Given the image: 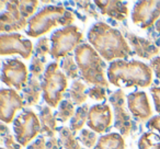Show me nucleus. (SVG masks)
<instances>
[{
    "instance_id": "obj_1",
    "label": "nucleus",
    "mask_w": 160,
    "mask_h": 149,
    "mask_svg": "<svg viewBox=\"0 0 160 149\" xmlns=\"http://www.w3.org/2000/svg\"><path fill=\"white\" fill-rule=\"evenodd\" d=\"M88 41L107 62H112L116 58L126 60L133 55L131 46L123 34L108 23L99 22L92 25L88 32Z\"/></svg>"
},
{
    "instance_id": "obj_2",
    "label": "nucleus",
    "mask_w": 160,
    "mask_h": 149,
    "mask_svg": "<svg viewBox=\"0 0 160 149\" xmlns=\"http://www.w3.org/2000/svg\"><path fill=\"white\" fill-rule=\"evenodd\" d=\"M108 79L115 87L147 88L152 82V69L140 60H114L108 68Z\"/></svg>"
},
{
    "instance_id": "obj_3",
    "label": "nucleus",
    "mask_w": 160,
    "mask_h": 149,
    "mask_svg": "<svg viewBox=\"0 0 160 149\" xmlns=\"http://www.w3.org/2000/svg\"><path fill=\"white\" fill-rule=\"evenodd\" d=\"M75 59L79 68L80 77L83 81L105 89L109 88V82L105 78L104 62L91 45L88 43L80 45L75 51Z\"/></svg>"
},
{
    "instance_id": "obj_4",
    "label": "nucleus",
    "mask_w": 160,
    "mask_h": 149,
    "mask_svg": "<svg viewBox=\"0 0 160 149\" xmlns=\"http://www.w3.org/2000/svg\"><path fill=\"white\" fill-rule=\"evenodd\" d=\"M75 14L64 6H46L29 20L27 34L30 37H38L48 33L57 25L66 27L75 22Z\"/></svg>"
},
{
    "instance_id": "obj_5",
    "label": "nucleus",
    "mask_w": 160,
    "mask_h": 149,
    "mask_svg": "<svg viewBox=\"0 0 160 149\" xmlns=\"http://www.w3.org/2000/svg\"><path fill=\"white\" fill-rule=\"evenodd\" d=\"M59 68L57 62H51L46 67L42 80L43 100L51 107H57L62 102L65 92L67 90L68 80Z\"/></svg>"
},
{
    "instance_id": "obj_6",
    "label": "nucleus",
    "mask_w": 160,
    "mask_h": 149,
    "mask_svg": "<svg viewBox=\"0 0 160 149\" xmlns=\"http://www.w3.org/2000/svg\"><path fill=\"white\" fill-rule=\"evenodd\" d=\"M83 41V35L80 29L76 25L62 27L55 31L51 36V56L56 60L65 58L76 51Z\"/></svg>"
},
{
    "instance_id": "obj_7",
    "label": "nucleus",
    "mask_w": 160,
    "mask_h": 149,
    "mask_svg": "<svg viewBox=\"0 0 160 149\" xmlns=\"http://www.w3.org/2000/svg\"><path fill=\"white\" fill-rule=\"evenodd\" d=\"M16 139L22 147H27L41 133L40 117L32 110H24L13 122Z\"/></svg>"
},
{
    "instance_id": "obj_8",
    "label": "nucleus",
    "mask_w": 160,
    "mask_h": 149,
    "mask_svg": "<svg viewBox=\"0 0 160 149\" xmlns=\"http://www.w3.org/2000/svg\"><path fill=\"white\" fill-rule=\"evenodd\" d=\"M110 102L114 110V126L120 131L123 137H128L136 126L125 105V94L122 89L113 92L110 97Z\"/></svg>"
},
{
    "instance_id": "obj_9",
    "label": "nucleus",
    "mask_w": 160,
    "mask_h": 149,
    "mask_svg": "<svg viewBox=\"0 0 160 149\" xmlns=\"http://www.w3.org/2000/svg\"><path fill=\"white\" fill-rule=\"evenodd\" d=\"M29 79L28 68L21 60L12 58L2 62L1 81L8 87H13L20 91L24 89V86L29 82Z\"/></svg>"
},
{
    "instance_id": "obj_10",
    "label": "nucleus",
    "mask_w": 160,
    "mask_h": 149,
    "mask_svg": "<svg viewBox=\"0 0 160 149\" xmlns=\"http://www.w3.org/2000/svg\"><path fill=\"white\" fill-rule=\"evenodd\" d=\"M160 19V0L138 1L134 6L132 20L135 24L146 30L157 23Z\"/></svg>"
},
{
    "instance_id": "obj_11",
    "label": "nucleus",
    "mask_w": 160,
    "mask_h": 149,
    "mask_svg": "<svg viewBox=\"0 0 160 149\" xmlns=\"http://www.w3.org/2000/svg\"><path fill=\"white\" fill-rule=\"evenodd\" d=\"M33 53V44L19 33L1 34L0 36V55L19 54L24 59H29Z\"/></svg>"
},
{
    "instance_id": "obj_12",
    "label": "nucleus",
    "mask_w": 160,
    "mask_h": 149,
    "mask_svg": "<svg viewBox=\"0 0 160 149\" xmlns=\"http://www.w3.org/2000/svg\"><path fill=\"white\" fill-rule=\"evenodd\" d=\"M24 100L13 89H1L0 91V120L10 124L14 120L17 111L24 107Z\"/></svg>"
},
{
    "instance_id": "obj_13",
    "label": "nucleus",
    "mask_w": 160,
    "mask_h": 149,
    "mask_svg": "<svg viewBox=\"0 0 160 149\" xmlns=\"http://www.w3.org/2000/svg\"><path fill=\"white\" fill-rule=\"evenodd\" d=\"M27 25H29V20L20 13L14 0L8 1L7 11L2 12L0 17V32L11 34V32L24 30Z\"/></svg>"
},
{
    "instance_id": "obj_14",
    "label": "nucleus",
    "mask_w": 160,
    "mask_h": 149,
    "mask_svg": "<svg viewBox=\"0 0 160 149\" xmlns=\"http://www.w3.org/2000/svg\"><path fill=\"white\" fill-rule=\"evenodd\" d=\"M88 127L97 134H103L111 128L112 111L107 103L96 104L90 107L88 116Z\"/></svg>"
},
{
    "instance_id": "obj_15",
    "label": "nucleus",
    "mask_w": 160,
    "mask_h": 149,
    "mask_svg": "<svg viewBox=\"0 0 160 149\" xmlns=\"http://www.w3.org/2000/svg\"><path fill=\"white\" fill-rule=\"evenodd\" d=\"M127 105L132 115L138 121L144 122L146 120H149L152 115L148 97L144 91H136L129 93L127 96Z\"/></svg>"
},
{
    "instance_id": "obj_16",
    "label": "nucleus",
    "mask_w": 160,
    "mask_h": 149,
    "mask_svg": "<svg viewBox=\"0 0 160 149\" xmlns=\"http://www.w3.org/2000/svg\"><path fill=\"white\" fill-rule=\"evenodd\" d=\"M125 36L129 41L132 48L134 49V52H135V54L138 57L144 58V59L152 60V58L156 57L159 54V47L156 46L151 41L139 37V36L135 35L133 33H126Z\"/></svg>"
},
{
    "instance_id": "obj_17",
    "label": "nucleus",
    "mask_w": 160,
    "mask_h": 149,
    "mask_svg": "<svg viewBox=\"0 0 160 149\" xmlns=\"http://www.w3.org/2000/svg\"><path fill=\"white\" fill-rule=\"evenodd\" d=\"M94 5L100 9L101 13L103 16H108L110 18L114 19L116 21H124L128 17L129 10L125 2L116 1V0H97L94 1Z\"/></svg>"
},
{
    "instance_id": "obj_18",
    "label": "nucleus",
    "mask_w": 160,
    "mask_h": 149,
    "mask_svg": "<svg viewBox=\"0 0 160 149\" xmlns=\"http://www.w3.org/2000/svg\"><path fill=\"white\" fill-rule=\"evenodd\" d=\"M40 122H41V134L47 137H55L57 133V118L56 114L53 113L51 107L45 105L41 109L40 112Z\"/></svg>"
},
{
    "instance_id": "obj_19",
    "label": "nucleus",
    "mask_w": 160,
    "mask_h": 149,
    "mask_svg": "<svg viewBox=\"0 0 160 149\" xmlns=\"http://www.w3.org/2000/svg\"><path fill=\"white\" fill-rule=\"evenodd\" d=\"M41 92H42V85L40 83L38 79L31 77L29 82L23 89V100L27 107H33L36 105L40 100Z\"/></svg>"
},
{
    "instance_id": "obj_20",
    "label": "nucleus",
    "mask_w": 160,
    "mask_h": 149,
    "mask_svg": "<svg viewBox=\"0 0 160 149\" xmlns=\"http://www.w3.org/2000/svg\"><path fill=\"white\" fill-rule=\"evenodd\" d=\"M87 86L80 80H75L71 83L70 89L67 92V100L71 101L75 105L81 107L87 101L88 93H86Z\"/></svg>"
},
{
    "instance_id": "obj_21",
    "label": "nucleus",
    "mask_w": 160,
    "mask_h": 149,
    "mask_svg": "<svg viewBox=\"0 0 160 149\" xmlns=\"http://www.w3.org/2000/svg\"><path fill=\"white\" fill-rule=\"evenodd\" d=\"M94 149H125L124 138L121 134L111 133L99 138Z\"/></svg>"
},
{
    "instance_id": "obj_22",
    "label": "nucleus",
    "mask_w": 160,
    "mask_h": 149,
    "mask_svg": "<svg viewBox=\"0 0 160 149\" xmlns=\"http://www.w3.org/2000/svg\"><path fill=\"white\" fill-rule=\"evenodd\" d=\"M90 107L89 105L83 104L76 110V113L73 117L70 120V128L73 133H77L79 131H82V127L86 123H88V116H89Z\"/></svg>"
},
{
    "instance_id": "obj_23",
    "label": "nucleus",
    "mask_w": 160,
    "mask_h": 149,
    "mask_svg": "<svg viewBox=\"0 0 160 149\" xmlns=\"http://www.w3.org/2000/svg\"><path fill=\"white\" fill-rule=\"evenodd\" d=\"M58 134H59V142L65 149H82L80 147L79 142L76 139L75 133L71 131L70 127H60Z\"/></svg>"
},
{
    "instance_id": "obj_24",
    "label": "nucleus",
    "mask_w": 160,
    "mask_h": 149,
    "mask_svg": "<svg viewBox=\"0 0 160 149\" xmlns=\"http://www.w3.org/2000/svg\"><path fill=\"white\" fill-rule=\"evenodd\" d=\"M138 149H160V135L152 132L144 133L138 140Z\"/></svg>"
},
{
    "instance_id": "obj_25",
    "label": "nucleus",
    "mask_w": 160,
    "mask_h": 149,
    "mask_svg": "<svg viewBox=\"0 0 160 149\" xmlns=\"http://www.w3.org/2000/svg\"><path fill=\"white\" fill-rule=\"evenodd\" d=\"M76 113L75 104L69 100H64L60 102L58 111L56 113V118L57 121L62 123H66L68 120H71Z\"/></svg>"
},
{
    "instance_id": "obj_26",
    "label": "nucleus",
    "mask_w": 160,
    "mask_h": 149,
    "mask_svg": "<svg viewBox=\"0 0 160 149\" xmlns=\"http://www.w3.org/2000/svg\"><path fill=\"white\" fill-rule=\"evenodd\" d=\"M17 7H18L20 13L24 17L25 19H31L32 16L35 13L36 9L38 7V0H14ZM34 17V16H33Z\"/></svg>"
},
{
    "instance_id": "obj_27",
    "label": "nucleus",
    "mask_w": 160,
    "mask_h": 149,
    "mask_svg": "<svg viewBox=\"0 0 160 149\" xmlns=\"http://www.w3.org/2000/svg\"><path fill=\"white\" fill-rule=\"evenodd\" d=\"M60 67H62V72L66 75L67 78L76 79L78 77V70H79V68H78V65L76 62L75 57H72L71 54L66 56L65 58H62Z\"/></svg>"
},
{
    "instance_id": "obj_28",
    "label": "nucleus",
    "mask_w": 160,
    "mask_h": 149,
    "mask_svg": "<svg viewBox=\"0 0 160 149\" xmlns=\"http://www.w3.org/2000/svg\"><path fill=\"white\" fill-rule=\"evenodd\" d=\"M0 135H1V142L6 146L7 149H21V146L19 142H16L13 135L10 133L9 128L5 125V123L0 125Z\"/></svg>"
},
{
    "instance_id": "obj_29",
    "label": "nucleus",
    "mask_w": 160,
    "mask_h": 149,
    "mask_svg": "<svg viewBox=\"0 0 160 149\" xmlns=\"http://www.w3.org/2000/svg\"><path fill=\"white\" fill-rule=\"evenodd\" d=\"M98 140L97 133L91 129H82L79 135V142L89 149H94L96 144H98Z\"/></svg>"
},
{
    "instance_id": "obj_30",
    "label": "nucleus",
    "mask_w": 160,
    "mask_h": 149,
    "mask_svg": "<svg viewBox=\"0 0 160 149\" xmlns=\"http://www.w3.org/2000/svg\"><path fill=\"white\" fill-rule=\"evenodd\" d=\"M51 54V47H49V40L47 37L40 38L35 44V56L44 62H46V55Z\"/></svg>"
},
{
    "instance_id": "obj_31",
    "label": "nucleus",
    "mask_w": 160,
    "mask_h": 149,
    "mask_svg": "<svg viewBox=\"0 0 160 149\" xmlns=\"http://www.w3.org/2000/svg\"><path fill=\"white\" fill-rule=\"evenodd\" d=\"M45 62L41 58L34 56L33 59L30 65V72H31L32 77L38 79L43 76V72H45Z\"/></svg>"
},
{
    "instance_id": "obj_32",
    "label": "nucleus",
    "mask_w": 160,
    "mask_h": 149,
    "mask_svg": "<svg viewBox=\"0 0 160 149\" xmlns=\"http://www.w3.org/2000/svg\"><path fill=\"white\" fill-rule=\"evenodd\" d=\"M88 97L96 101H105L107 100L105 88L100 87V86H93L88 90Z\"/></svg>"
},
{
    "instance_id": "obj_33",
    "label": "nucleus",
    "mask_w": 160,
    "mask_h": 149,
    "mask_svg": "<svg viewBox=\"0 0 160 149\" xmlns=\"http://www.w3.org/2000/svg\"><path fill=\"white\" fill-rule=\"evenodd\" d=\"M77 5L78 8L82 10L87 16H90L92 18H98L99 17L98 12L94 9V6H92L90 1H79V2H77Z\"/></svg>"
},
{
    "instance_id": "obj_34",
    "label": "nucleus",
    "mask_w": 160,
    "mask_h": 149,
    "mask_svg": "<svg viewBox=\"0 0 160 149\" xmlns=\"http://www.w3.org/2000/svg\"><path fill=\"white\" fill-rule=\"evenodd\" d=\"M151 96H152L153 102H155V107L156 111L158 113H160V87H152L150 89Z\"/></svg>"
},
{
    "instance_id": "obj_35",
    "label": "nucleus",
    "mask_w": 160,
    "mask_h": 149,
    "mask_svg": "<svg viewBox=\"0 0 160 149\" xmlns=\"http://www.w3.org/2000/svg\"><path fill=\"white\" fill-rule=\"evenodd\" d=\"M46 142H47L45 140L44 135H41L35 142L28 146V149H46Z\"/></svg>"
},
{
    "instance_id": "obj_36",
    "label": "nucleus",
    "mask_w": 160,
    "mask_h": 149,
    "mask_svg": "<svg viewBox=\"0 0 160 149\" xmlns=\"http://www.w3.org/2000/svg\"><path fill=\"white\" fill-rule=\"evenodd\" d=\"M147 127L149 129H152V131H157L160 135V115L153 116L152 118L147 122Z\"/></svg>"
},
{
    "instance_id": "obj_37",
    "label": "nucleus",
    "mask_w": 160,
    "mask_h": 149,
    "mask_svg": "<svg viewBox=\"0 0 160 149\" xmlns=\"http://www.w3.org/2000/svg\"><path fill=\"white\" fill-rule=\"evenodd\" d=\"M60 142L56 137H52L47 140L46 142V149H62V147L60 146Z\"/></svg>"
},
{
    "instance_id": "obj_38",
    "label": "nucleus",
    "mask_w": 160,
    "mask_h": 149,
    "mask_svg": "<svg viewBox=\"0 0 160 149\" xmlns=\"http://www.w3.org/2000/svg\"><path fill=\"white\" fill-rule=\"evenodd\" d=\"M150 67H151V69L155 71L157 78L160 80V57L153 58L150 62Z\"/></svg>"
},
{
    "instance_id": "obj_39",
    "label": "nucleus",
    "mask_w": 160,
    "mask_h": 149,
    "mask_svg": "<svg viewBox=\"0 0 160 149\" xmlns=\"http://www.w3.org/2000/svg\"><path fill=\"white\" fill-rule=\"evenodd\" d=\"M156 31L160 34V19L157 21V23H156Z\"/></svg>"
},
{
    "instance_id": "obj_40",
    "label": "nucleus",
    "mask_w": 160,
    "mask_h": 149,
    "mask_svg": "<svg viewBox=\"0 0 160 149\" xmlns=\"http://www.w3.org/2000/svg\"><path fill=\"white\" fill-rule=\"evenodd\" d=\"M1 149H6V148H3V147H2V148H1Z\"/></svg>"
}]
</instances>
